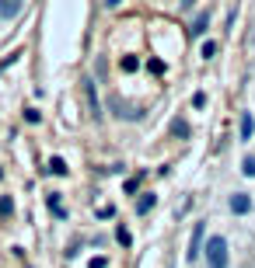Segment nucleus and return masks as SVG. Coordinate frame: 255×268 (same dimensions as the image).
Masks as SVG:
<instances>
[{
    "instance_id": "obj_1",
    "label": "nucleus",
    "mask_w": 255,
    "mask_h": 268,
    "mask_svg": "<svg viewBox=\"0 0 255 268\" xmlns=\"http://www.w3.org/2000/svg\"><path fill=\"white\" fill-rule=\"evenodd\" d=\"M203 251H206V268H227V240L220 233H213Z\"/></svg>"
},
{
    "instance_id": "obj_2",
    "label": "nucleus",
    "mask_w": 255,
    "mask_h": 268,
    "mask_svg": "<svg viewBox=\"0 0 255 268\" xmlns=\"http://www.w3.org/2000/svg\"><path fill=\"white\" fill-rule=\"evenodd\" d=\"M203 254V223H196L192 226V237H189V251H185V258L189 261H196Z\"/></svg>"
},
{
    "instance_id": "obj_3",
    "label": "nucleus",
    "mask_w": 255,
    "mask_h": 268,
    "mask_svg": "<svg viewBox=\"0 0 255 268\" xmlns=\"http://www.w3.org/2000/svg\"><path fill=\"white\" fill-rule=\"evenodd\" d=\"M227 205H231L234 216H245V212H252V195H248V192H234Z\"/></svg>"
},
{
    "instance_id": "obj_4",
    "label": "nucleus",
    "mask_w": 255,
    "mask_h": 268,
    "mask_svg": "<svg viewBox=\"0 0 255 268\" xmlns=\"http://www.w3.org/2000/svg\"><path fill=\"white\" fill-rule=\"evenodd\" d=\"M21 7H25V0H0V21H14L21 14Z\"/></svg>"
},
{
    "instance_id": "obj_5",
    "label": "nucleus",
    "mask_w": 255,
    "mask_h": 268,
    "mask_svg": "<svg viewBox=\"0 0 255 268\" xmlns=\"http://www.w3.org/2000/svg\"><path fill=\"white\" fill-rule=\"evenodd\" d=\"M84 94H87V108L94 119H101V101H98V91H94V80H84Z\"/></svg>"
},
{
    "instance_id": "obj_6",
    "label": "nucleus",
    "mask_w": 255,
    "mask_h": 268,
    "mask_svg": "<svg viewBox=\"0 0 255 268\" xmlns=\"http://www.w3.org/2000/svg\"><path fill=\"white\" fill-rule=\"evenodd\" d=\"M238 133H241V139H252V136H255V119H252V112H241V119H238Z\"/></svg>"
},
{
    "instance_id": "obj_7",
    "label": "nucleus",
    "mask_w": 255,
    "mask_h": 268,
    "mask_svg": "<svg viewBox=\"0 0 255 268\" xmlns=\"http://www.w3.org/2000/svg\"><path fill=\"white\" fill-rule=\"evenodd\" d=\"M46 205L53 209L56 219H67V209H63V202H60V192H49V195H46Z\"/></svg>"
},
{
    "instance_id": "obj_8",
    "label": "nucleus",
    "mask_w": 255,
    "mask_h": 268,
    "mask_svg": "<svg viewBox=\"0 0 255 268\" xmlns=\"http://www.w3.org/2000/svg\"><path fill=\"white\" fill-rule=\"evenodd\" d=\"M154 205H158V195H151V192H147V195H140V202H137V216H147Z\"/></svg>"
},
{
    "instance_id": "obj_9",
    "label": "nucleus",
    "mask_w": 255,
    "mask_h": 268,
    "mask_svg": "<svg viewBox=\"0 0 255 268\" xmlns=\"http://www.w3.org/2000/svg\"><path fill=\"white\" fill-rule=\"evenodd\" d=\"M210 28V14L203 11V14H196V21H192V28H189V35H203Z\"/></svg>"
},
{
    "instance_id": "obj_10",
    "label": "nucleus",
    "mask_w": 255,
    "mask_h": 268,
    "mask_svg": "<svg viewBox=\"0 0 255 268\" xmlns=\"http://www.w3.org/2000/svg\"><path fill=\"white\" fill-rule=\"evenodd\" d=\"M46 171H49V174H56V178H63V174H67V171H70V167H67V160H63V157H53V160H49V167H46Z\"/></svg>"
},
{
    "instance_id": "obj_11",
    "label": "nucleus",
    "mask_w": 255,
    "mask_h": 268,
    "mask_svg": "<svg viewBox=\"0 0 255 268\" xmlns=\"http://www.w3.org/2000/svg\"><path fill=\"white\" fill-rule=\"evenodd\" d=\"M0 216H4V219H11V216H14V202L7 199V195H0Z\"/></svg>"
},
{
    "instance_id": "obj_12",
    "label": "nucleus",
    "mask_w": 255,
    "mask_h": 268,
    "mask_svg": "<svg viewBox=\"0 0 255 268\" xmlns=\"http://www.w3.org/2000/svg\"><path fill=\"white\" fill-rule=\"evenodd\" d=\"M241 171H245V178H255V153H248L241 160Z\"/></svg>"
},
{
    "instance_id": "obj_13",
    "label": "nucleus",
    "mask_w": 255,
    "mask_h": 268,
    "mask_svg": "<svg viewBox=\"0 0 255 268\" xmlns=\"http://www.w3.org/2000/svg\"><path fill=\"white\" fill-rule=\"evenodd\" d=\"M122 70H126V73H137V70H140V60H137V56H122Z\"/></svg>"
},
{
    "instance_id": "obj_14",
    "label": "nucleus",
    "mask_w": 255,
    "mask_h": 268,
    "mask_svg": "<svg viewBox=\"0 0 255 268\" xmlns=\"http://www.w3.org/2000/svg\"><path fill=\"white\" fill-rule=\"evenodd\" d=\"M115 240H119L122 247H130V244H133V237H130V230H126V226H119V230H115Z\"/></svg>"
},
{
    "instance_id": "obj_15",
    "label": "nucleus",
    "mask_w": 255,
    "mask_h": 268,
    "mask_svg": "<svg viewBox=\"0 0 255 268\" xmlns=\"http://www.w3.org/2000/svg\"><path fill=\"white\" fill-rule=\"evenodd\" d=\"M171 133H175V136H189V122L175 119V122H171Z\"/></svg>"
},
{
    "instance_id": "obj_16",
    "label": "nucleus",
    "mask_w": 255,
    "mask_h": 268,
    "mask_svg": "<svg viewBox=\"0 0 255 268\" xmlns=\"http://www.w3.org/2000/svg\"><path fill=\"white\" fill-rule=\"evenodd\" d=\"M137 188H140V174H137V178H130V181H126V185H122V192H126V195H133V192H137Z\"/></svg>"
},
{
    "instance_id": "obj_17",
    "label": "nucleus",
    "mask_w": 255,
    "mask_h": 268,
    "mask_svg": "<svg viewBox=\"0 0 255 268\" xmlns=\"http://www.w3.org/2000/svg\"><path fill=\"white\" fill-rule=\"evenodd\" d=\"M213 53H217V46H213V42H203V49H199V56H203V60H210Z\"/></svg>"
},
{
    "instance_id": "obj_18",
    "label": "nucleus",
    "mask_w": 255,
    "mask_h": 268,
    "mask_svg": "<svg viewBox=\"0 0 255 268\" xmlns=\"http://www.w3.org/2000/svg\"><path fill=\"white\" fill-rule=\"evenodd\" d=\"M203 105H206V94L196 91V94H192V108H203Z\"/></svg>"
},
{
    "instance_id": "obj_19",
    "label": "nucleus",
    "mask_w": 255,
    "mask_h": 268,
    "mask_svg": "<svg viewBox=\"0 0 255 268\" xmlns=\"http://www.w3.org/2000/svg\"><path fill=\"white\" fill-rule=\"evenodd\" d=\"M25 119H28V122H32V126H35V122H39V119H42V115H39V108H25Z\"/></svg>"
},
{
    "instance_id": "obj_20",
    "label": "nucleus",
    "mask_w": 255,
    "mask_h": 268,
    "mask_svg": "<svg viewBox=\"0 0 255 268\" xmlns=\"http://www.w3.org/2000/svg\"><path fill=\"white\" fill-rule=\"evenodd\" d=\"M98 216H101V219H112V216H115V209H112V205H101V209H98Z\"/></svg>"
},
{
    "instance_id": "obj_21",
    "label": "nucleus",
    "mask_w": 255,
    "mask_h": 268,
    "mask_svg": "<svg viewBox=\"0 0 255 268\" xmlns=\"http://www.w3.org/2000/svg\"><path fill=\"white\" fill-rule=\"evenodd\" d=\"M105 265H108L105 258H91V265H87V268H105Z\"/></svg>"
},
{
    "instance_id": "obj_22",
    "label": "nucleus",
    "mask_w": 255,
    "mask_h": 268,
    "mask_svg": "<svg viewBox=\"0 0 255 268\" xmlns=\"http://www.w3.org/2000/svg\"><path fill=\"white\" fill-rule=\"evenodd\" d=\"M105 4H108V7H119V4H122V0H105Z\"/></svg>"
}]
</instances>
